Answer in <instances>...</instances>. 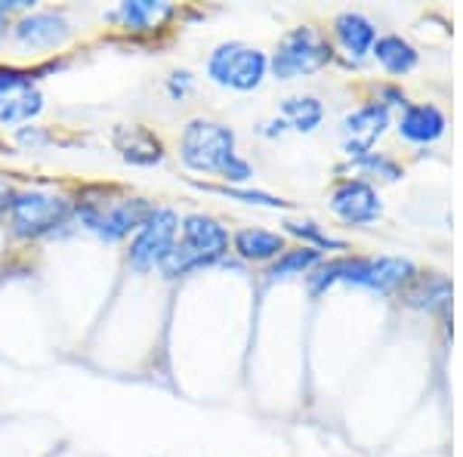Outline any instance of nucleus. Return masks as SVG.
Wrapping results in <instances>:
<instances>
[{
	"instance_id": "obj_21",
	"label": "nucleus",
	"mask_w": 463,
	"mask_h": 457,
	"mask_svg": "<svg viewBox=\"0 0 463 457\" xmlns=\"http://www.w3.org/2000/svg\"><path fill=\"white\" fill-rule=\"evenodd\" d=\"M281 121L297 133H312L325 121V106L318 96H288L281 102Z\"/></svg>"
},
{
	"instance_id": "obj_2",
	"label": "nucleus",
	"mask_w": 463,
	"mask_h": 457,
	"mask_svg": "<svg viewBox=\"0 0 463 457\" xmlns=\"http://www.w3.org/2000/svg\"><path fill=\"white\" fill-rule=\"evenodd\" d=\"M414 275L417 269L405 257H340L331 260V263L321 260V266L306 275V284H309L312 297L325 294L337 281L377 290V294H392V290L405 288Z\"/></svg>"
},
{
	"instance_id": "obj_28",
	"label": "nucleus",
	"mask_w": 463,
	"mask_h": 457,
	"mask_svg": "<svg viewBox=\"0 0 463 457\" xmlns=\"http://www.w3.org/2000/svg\"><path fill=\"white\" fill-rule=\"evenodd\" d=\"M285 130H290V127L281 121V118H275V121H266L260 124V137H281Z\"/></svg>"
},
{
	"instance_id": "obj_10",
	"label": "nucleus",
	"mask_w": 463,
	"mask_h": 457,
	"mask_svg": "<svg viewBox=\"0 0 463 457\" xmlns=\"http://www.w3.org/2000/svg\"><path fill=\"white\" fill-rule=\"evenodd\" d=\"M74 25L62 10H28L13 25V41L25 50H59L71 37Z\"/></svg>"
},
{
	"instance_id": "obj_27",
	"label": "nucleus",
	"mask_w": 463,
	"mask_h": 457,
	"mask_svg": "<svg viewBox=\"0 0 463 457\" xmlns=\"http://www.w3.org/2000/svg\"><path fill=\"white\" fill-rule=\"evenodd\" d=\"M377 102L383 109H390V106H402V109H405L408 106V96L402 93L399 87H380V100Z\"/></svg>"
},
{
	"instance_id": "obj_11",
	"label": "nucleus",
	"mask_w": 463,
	"mask_h": 457,
	"mask_svg": "<svg viewBox=\"0 0 463 457\" xmlns=\"http://www.w3.org/2000/svg\"><path fill=\"white\" fill-rule=\"evenodd\" d=\"M340 127H343V152L353 161H358L368 152H374V142L386 133V127H390V109H383L377 100L364 102L355 111H349Z\"/></svg>"
},
{
	"instance_id": "obj_6",
	"label": "nucleus",
	"mask_w": 463,
	"mask_h": 457,
	"mask_svg": "<svg viewBox=\"0 0 463 457\" xmlns=\"http://www.w3.org/2000/svg\"><path fill=\"white\" fill-rule=\"evenodd\" d=\"M207 81L222 90L250 93L266 81L269 56L260 47H250L244 41H222L211 50L204 62Z\"/></svg>"
},
{
	"instance_id": "obj_15",
	"label": "nucleus",
	"mask_w": 463,
	"mask_h": 457,
	"mask_svg": "<svg viewBox=\"0 0 463 457\" xmlns=\"http://www.w3.org/2000/svg\"><path fill=\"white\" fill-rule=\"evenodd\" d=\"M174 16V4L167 0H124L121 6L106 13L109 22L121 25L124 32H155Z\"/></svg>"
},
{
	"instance_id": "obj_3",
	"label": "nucleus",
	"mask_w": 463,
	"mask_h": 457,
	"mask_svg": "<svg viewBox=\"0 0 463 457\" xmlns=\"http://www.w3.org/2000/svg\"><path fill=\"white\" fill-rule=\"evenodd\" d=\"M229 247H232V235L220 220H213L207 214H189L179 220L176 244L164 257L158 272L167 281L185 279V275L198 272V269L220 263L229 253Z\"/></svg>"
},
{
	"instance_id": "obj_25",
	"label": "nucleus",
	"mask_w": 463,
	"mask_h": 457,
	"mask_svg": "<svg viewBox=\"0 0 463 457\" xmlns=\"http://www.w3.org/2000/svg\"><path fill=\"white\" fill-rule=\"evenodd\" d=\"M222 195H229V198H238L244 201V205H260V207H288V201L275 198V195L269 192H250V189H238V186H226V189H220Z\"/></svg>"
},
{
	"instance_id": "obj_14",
	"label": "nucleus",
	"mask_w": 463,
	"mask_h": 457,
	"mask_svg": "<svg viewBox=\"0 0 463 457\" xmlns=\"http://www.w3.org/2000/svg\"><path fill=\"white\" fill-rule=\"evenodd\" d=\"M111 142H115V148L121 152V158L127 164H137V167H155V164L164 161V142L161 137H155L148 127L143 124H121L115 130V137H111Z\"/></svg>"
},
{
	"instance_id": "obj_26",
	"label": "nucleus",
	"mask_w": 463,
	"mask_h": 457,
	"mask_svg": "<svg viewBox=\"0 0 463 457\" xmlns=\"http://www.w3.org/2000/svg\"><path fill=\"white\" fill-rule=\"evenodd\" d=\"M220 176L226 179L229 186H238V183H248V179L253 176V167H250V161L244 158L241 152H235V155L229 158L226 167L220 170Z\"/></svg>"
},
{
	"instance_id": "obj_12",
	"label": "nucleus",
	"mask_w": 463,
	"mask_h": 457,
	"mask_svg": "<svg viewBox=\"0 0 463 457\" xmlns=\"http://www.w3.org/2000/svg\"><path fill=\"white\" fill-rule=\"evenodd\" d=\"M331 211L346 226H368V223L380 220L383 201L368 179H343L331 192Z\"/></svg>"
},
{
	"instance_id": "obj_23",
	"label": "nucleus",
	"mask_w": 463,
	"mask_h": 457,
	"mask_svg": "<svg viewBox=\"0 0 463 457\" xmlns=\"http://www.w3.org/2000/svg\"><path fill=\"white\" fill-rule=\"evenodd\" d=\"M358 170H364V174H377V176H383V179H399L402 176V167H399V161H392L390 155H383V152H368L364 158H358L353 161Z\"/></svg>"
},
{
	"instance_id": "obj_5",
	"label": "nucleus",
	"mask_w": 463,
	"mask_h": 457,
	"mask_svg": "<svg viewBox=\"0 0 463 457\" xmlns=\"http://www.w3.org/2000/svg\"><path fill=\"white\" fill-rule=\"evenodd\" d=\"M238 137L229 124L211 121V118H192L179 130L176 152L179 161L195 174H216L226 167L232 155L238 152Z\"/></svg>"
},
{
	"instance_id": "obj_8",
	"label": "nucleus",
	"mask_w": 463,
	"mask_h": 457,
	"mask_svg": "<svg viewBox=\"0 0 463 457\" xmlns=\"http://www.w3.org/2000/svg\"><path fill=\"white\" fill-rule=\"evenodd\" d=\"M176 235H179V214L174 207H155V211L146 216L143 226L137 229V235L130 238L127 266L139 275L155 272V269L164 263V257L174 251Z\"/></svg>"
},
{
	"instance_id": "obj_9",
	"label": "nucleus",
	"mask_w": 463,
	"mask_h": 457,
	"mask_svg": "<svg viewBox=\"0 0 463 457\" xmlns=\"http://www.w3.org/2000/svg\"><path fill=\"white\" fill-rule=\"evenodd\" d=\"M43 111V93L28 71L0 69V127L32 124Z\"/></svg>"
},
{
	"instance_id": "obj_17",
	"label": "nucleus",
	"mask_w": 463,
	"mask_h": 457,
	"mask_svg": "<svg viewBox=\"0 0 463 457\" xmlns=\"http://www.w3.org/2000/svg\"><path fill=\"white\" fill-rule=\"evenodd\" d=\"M445 127H448V121L442 115V109L414 106V102H408L399 118V137L414 142V146H430V142L442 139Z\"/></svg>"
},
{
	"instance_id": "obj_13",
	"label": "nucleus",
	"mask_w": 463,
	"mask_h": 457,
	"mask_svg": "<svg viewBox=\"0 0 463 457\" xmlns=\"http://www.w3.org/2000/svg\"><path fill=\"white\" fill-rule=\"evenodd\" d=\"M377 37H380L377 25L364 16V13L346 10L334 19V41H337V47L353 59V62H362L364 56H371Z\"/></svg>"
},
{
	"instance_id": "obj_24",
	"label": "nucleus",
	"mask_w": 463,
	"mask_h": 457,
	"mask_svg": "<svg viewBox=\"0 0 463 457\" xmlns=\"http://www.w3.org/2000/svg\"><path fill=\"white\" fill-rule=\"evenodd\" d=\"M164 90H167V96L174 102H185L192 93H195V78H192V71L179 69V71H170L167 84H164Z\"/></svg>"
},
{
	"instance_id": "obj_7",
	"label": "nucleus",
	"mask_w": 463,
	"mask_h": 457,
	"mask_svg": "<svg viewBox=\"0 0 463 457\" xmlns=\"http://www.w3.org/2000/svg\"><path fill=\"white\" fill-rule=\"evenodd\" d=\"M334 59V47L318 28L300 25L281 37L275 53L269 56V71L279 81H297L316 74Z\"/></svg>"
},
{
	"instance_id": "obj_16",
	"label": "nucleus",
	"mask_w": 463,
	"mask_h": 457,
	"mask_svg": "<svg viewBox=\"0 0 463 457\" xmlns=\"http://www.w3.org/2000/svg\"><path fill=\"white\" fill-rule=\"evenodd\" d=\"M232 251L241 260H248V263H272L288 251V238L272 229L248 226L232 235Z\"/></svg>"
},
{
	"instance_id": "obj_19",
	"label": "nucleus",
	"mask_w": 463,
	"mask_h": 457,
	"mask_svg": "<svg viewBox=\"0 0 463 457\" xmlns=\"http://www.w3.org/2000/svg\"><path fill=\"white\" fill-rule=\"evenodd\" d=\"M408 284L411 288L405 290V300H408V306H414V309L436 312L451 303V281H448L445 275H439V272L414 275Z\"/></svg>"
},
{
	"instance_id": "obj_4",
	"label": "nucleus",
	"mask_w": 463,
	"mask_h": 457,
	"mask_svg": "<svg viewBox=\"0 0 463 457\" xmlns=\"http://www.w3.org/2000/svg\"><path fill=\"white\" fill-rule=\"evenodd\" d=\"M6 223L16 238L25 242H37V238H50L59 229H65L74 220V207L69 198L56 192H41V189H25V192H10L4 205Z\"/></svg>"
},
{
	"instance_id": "obj_1",
	"label": "nucleus",
	"mask_w": 463,
	"mask_h": 457,
	"mask_svg": "<svg viewBox=\"0 0 463 457\" xmlns=\"http://www.w3.org/2000/svg\"><path fill=\"white\" fill-rule=\"evenodd\" d=\"M71 207H74V216H78L80 226L109 244L133 238L137 229L146 223V216L155 211L152 201L139 198V195H124L118 189H106V186L84 189L78 195V201H71Z\"/></svg>"
},
{
	"instance_id": "obj_22",
	"label": "nucleus",
	"mask_w": 463,
	"mask_h": 457,
	"mask_svg": "<svg viewBox=\"0 0 463 457\" xmlns=\"http://www.w3.org/2000/svg\"><path fill=\"white\" fill-rule=\"evenodd\" d=\"M285 232L288 235L303 238V244L316 247V251H346V242H343V238L327 235V232L312 220H285Z\"/></svg>"
},
{
	"instance_id": "obj_20",
	"label": "nucleus",
	"mask_w": 463,
	"mask_h": 457,
	"mask_svg": "<svg viewBox=\"0 0 463 457\" xmlns=\"http://www.w3.org/2000/svg\"><path fill=\"white\" fill-rule=\"evenodd\" d=\"M321 266V251L316 247H288L279 260H272L266 269V281H285V279H294V275H309L312 269Z\"/></svg>"
},
{
	"instance_id": "obj_18",
	"label": "nucleus",
	"mask_w": 463,
	"mask_h": 457,
	"mask_svg": "<svg viewBox=\"0 0 463 457\" xmlns=\"http://www.w3.org/2000/svg\"><path fill=\"white\" fill-rule=\"evenodd\" d=\"M371 56L377 59V65L392 78H402V74H411L420 62V53L411 41H405L402 34H380Z\"/></svg>"
}]
</instances>
